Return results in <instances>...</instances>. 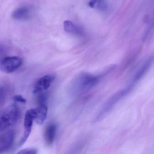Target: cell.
I'll return each mask as SVG.
<instances>
[{
	"label": "cell",
	"instance_id": "cell-1",
	"mask_svg": "<svg viewBox=\"0 0 154 154\" xmlns=\"http://www.w3.org/2000/svg\"><path fill=\"white\" fill-rule=\"evenodd\" d=\"M20 115V109L15 105L9 106L2 111L0 113V133L15 124Z\"/></svg>",
	"mask_w": 154,
	"mask_h": 154
},
{
	"label": "cell",
	"instance_id": "cell-2",
	"mask_svg": "<svg viewBox=\"0 0 154 154\" xmlns=\"http://www.w3.org/2000/svg\"><path fill=\"white\" fill-rule=\"evenodd\" d=\"M22 59L20 57H5L0 61V70L5 73H12L18 70L22 66Z\"/></svg>",
	"mask_w": 154,
	"mask_h": 154
},
{
	"label": "cell",
	"instance_id": "cell-3",
	"mask_svg": "<svg viewBox=\"0 0 154 154\" xmlns=\"http://www.w3.org/2000/svg\"><path fill=\"white\" fill-rule=\"evenodd\" d=\"M35 111L34 108L28 110L25 115L24 120V134L19 142V146L24 144L29 138L32 127L33 121L35 120Z\"/></svg>",
	"mask_w": 154,
	"mask_h": 154
},
{
	"label": "cell",
	"instance_id": "cell-4",
	"mask_svg": "<svg viewBox=\"0 0 154 154\" xmlns=\"http://www.w3.org/2000/svg\"><path fill=\"white\" fill-rule=\"evenodd\" d=\"M15 135V132L11 130L0 134V153L8 151L12 146Z\"/></svg>",
	"mask_w": 154,
	"mask_h": 154
},
{
	"label": "cell",
	"instance_id": "cell-5",
	"mask_svg": "<svg viewBox=\"0 0 154 154\" xmlns=\"http://www.w3.org/2000/svg\"><path fill=\"white\" fill-rule=\"evenodd\" d=\"M55 77L53 75H46L40 78L36 82L34 86L33 93L34 94L40 93L43 90L48 89L51 85Z\"/></svg>",
	"mask_w": 154,
	"mask_h": 154
},
{
	"label": "cell",
	"instance_id": "cell-6",
	"mask_svg": "<svg viewBox=\"0 0 154 154\" xmlns=\"http://www.w3.org/2000/svg\"><path fill=\"white\" fill-rule=\"evenodd\" d=\"M154 60V56H152L146 61L143 66L136 72L131 83L135 85L143 77L151 67Z\"/></svg>",
	"mask_w": 154,
	"mask_h": 154
},
{
	"label": "cell",
	"instance_id": "cell-7",
	"mask_svg": "<svg viewBox=\"0 0 154 154\" xmlns=\"http://www.w3.org/2000/svg\"><path fill=\"white\" fill-rule=\"evenodd\" d=\"M98 81V78L87 74L82 76L80 80L79 87L82 90H87L95 86Z\"/></svg>",
	"mask_w": 154,
	"mask_h": 154
},
{
	"label": "cell",
	"instance_id": "cell-8",
	"mask_svg": "<svg viewBox=\"0 0 154 154\" xmlns=\"http://www.w3.org/2000/svg\"><path fill=\"white\" fill-rule=\"evenodd\" d=\"M34 109L35 111V121L38 124L42 125L47 118L48 107L46 105H40Z\"/></svg>",
	"mask_w": 154,
	"mask_h": 154
},
{
	"label": "cell",
	"instance_id": "cell-9",
	"mask_svg": "<svg viewBox=\"0 0 154 154\" xmlns=\"http://www.w3.org/2000/svg\"><path fill=\"white\" fill-rule=\"evenodd\" d=\"M57 126L54 124L48 125L45 129L44 138L46 144L48 146L52 145L55 140Z\"/></svg>",
	"mask_w": 154,
	"mask_h": 154
},
{
	"label": "cell",
	"instance_id": "cell-10",
	"mask_svg": "<svg viewBox=\"0 0 154 154\" xmlns=\"http://www.w3.org/2000/svg\"><path fill=\"white\" fill-rule=\"evenodd\" d=\"M12 17L17 20H24L29 19L30 17V11L26 7H21L17 8L13 12Z\"/></svg>",
	"mask_w": 154,
	"mask_h": 154
},
{
	"label": "cell",
	"instance_id": "cell-11",
	"mask_svg": "<svg viewBox=\"0 0 154 154\" xmlns=\"http://www.w3.org/2000/svg\"><path fill=\"white\" fill-rule=\"evenodd\" d=\"M64 29L66 31L74 34H80L81 32V29L75 25L72 22L66 20L64 22Z\"/></svg>",
	"mask_w": 154,
	"mask_h": 154
},
{
	"label": "cell",
	"instance_id": "cell-12",
	"mask_svg": "<svg viewBox=\"0 0 154 154\" xmlns=\"http://www.w3.org/2000/svg\"><path fill=\"white\" fill-rule=\"evenodd\" d=\"M96 7L101 10H105L107 7V4L106 0H97Z\"/></svg>",
	"mask_w": 154,
	"mask_h": 154
},
{
	"label": "cell",
	"instance_id": "cell-13",
	"mask_svg": "<svg viewBox=\"0 0 154 154\" xmlns=\"http://www.w3.org/2000/svg\"><path fill=\"white\" fill-rule=\"evenodd\" d=\"M38 153V150L34 148H26L23 149L18 152L20 154H36Z\"/></svg>",
	"mask_w": 154,
	"mask_h": 154
},
{
	"label": "cell",
	"instance_id": "cell-14",
	"mask_svg": "<svg viewBox=\"0 0 154 154\" xmlns=\"http://www.w3.org/2000/svg\"><path fill=\"white\" fill-rule=\"evenodd\" d=\"M13 99L16 102L22 103V104H25L26 102V99L24 98L21 95H15V96H14Z\"/></svg>",
	"mask_w": 154,
	"mask_h": 154
},
{
	"label": "cell",
	"instance_id": "cell-15",
	"mask_svg": "<svg viewBox=\"0 0 154 154\" xmlns=\"http://www.w3.org/2000/svg\"><path fill=\"white\" fill-rule=\"evenodd\" d=\"M46 96L44 94H40L39 96L38 99V101L39 105H45V101L46 100Z\"/></svg>",
	"mask_w": 154,
	"mask_h": 154
},
{
	"label": "cell",
	"instance_id": "cell-16",
	"mask_svg": "<svg viewBox=\"0 0 154 154\" xmlns=\"http://www.w3.org/2000/svg\"><path fill=\"white\" fill-rule=\"evenodd\" d=\"M5 96V90L2 87H0V103L2 101Z\"/></svg>",
	"mask_w": 154,
	"mask_h": 154
},
{
	"label": "cell",
	"instance_id": "cell-17",
	"mask_svg": "<svg viewBox=\"0 0 154 154\" xmlns=\"http://www.w3.org/2000/svg\"><path fill=\"white\" fill-rule=\"evenodd\" d=\"M97 0H90L88 2V5L91 8H95Z\"/></svg>",
	"mask_w": 154,
	"mask_h": 154
},
{
	"label": "cell",
	"instance_id": "cell-18",
	"mask_svg": "<svg viewBox=\"0 0 154 154\" xmlns=\"http://www.w3.org/2000/svg\"><path fill=\"white\" fill-rule=\"evenodd\" d=\"M5 48L4 47L3 45L0 44V55L4 54L5 52Z\"/></svg>",
	"mask_w": 154,
	"mask_h": 154
}]
</instances>
